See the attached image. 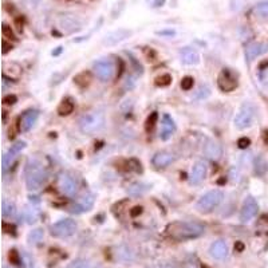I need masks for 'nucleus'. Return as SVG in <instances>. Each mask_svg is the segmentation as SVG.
I'll return each instance as SVG.
<instances>
[{
	"label": "nucleus",
	"instance_id": "0eeeda50",
	"mask_svg": "<svg viewBox=\"0 0 268 268\" xmlns=\"http://www.w3.org/2000/svg\"><path fill=\"white\" fill-rule=\"evenodd\" d=\"M93 68H94L95 75L103 82L110 81L116 74V63L110 58H102L100 61H97Z\"/></svg>",
	"mask_w": 268,
	"mask_h": 268
},
{
	"label": "nucleus",
	"instance_id": "c85d7f7f",
	"mask_svg": "<svg viewBox=\"0 0 268 268\" xmlns=\"http://www.w3.org/2000/svg\"><path fill=\"white\" fill-rule=\"evenodd\" d=\"M15 204L12 201L4 199L3 200V204H1V213H3V217H11V216L15 215Z\"/></svg>",
	"mask_w": 268,
	"mask_h": 268
},
{
	"label": "nucleus",
	"instance_id": "7ed1b4c3",
	"mask_svg": "<svg viewBox=\"0 0 268 268\" xmlns=\"http://www.w3.org/2000/svg\"><path fill=\"white\" fill-rule=\"evenodd\" d=\"M105 122V114L102 111H90L79 120V129L84 134H93L103 129Z\"/></svg>",
	"mask_w": 268,
	"mask_h": 268
},
{
	"label": "nucleus",
	"instance_id": "f704fd0d",
	"mask_svg": "<svg viewBox=\"0 0 268 268\" xmlns=\"http://www.w3.org/2000/svg\"><path fill=\"white\" fill-rule=\"evenodd\" d=\"M259 79H260V82L268 87V66L267 67H262L260 68V71H259Z\"/></svg>",
	"mask_w": 268,
	"mask_h": 268
},
{
	"label": "nucleus",
	"instance_id": "6ab92c4d",
	"mask_svg": "<svg viewBox=\"0 0 268 268\" xmlns=\"http://www.w3.org/2000/svg\"><path fill=\"white\" fill-rule=\"evenodd\" d=\"M174 132H176V124L172 120V117L165 114L163 117V125H161V134H160V138L166 141L170 137L173 136Z\"/></svg>",
	"mask_w": 268,
	"mask_h": 268
},
{
	"label": "nucleus",
	"instance_id": "cd10ccee",
	"mask_svg": "<svg viewBox=\"0 0 268 268\" xmlns=\"http://www.w3.org/2000/svg\"><path fill=\"white\" fill-rule=\"evenodd\" d=\"M74 111V103L70 100H63L61 102V105L58 106L59 116H68Z\"/></svg>",
	"mask_w": 268,
	"mask_h": 268
},
{
	"label": "nucleus",
	"instance_id": "6e6552de",
	"mask_svg": "<svg viewBox=\"0 0 268 268\" xmlns=\"http://www.w3.org/2000/svg\"><path fill=\"white\" fill-rule=\"evenodd\" d=\"M58 186L61 192L63 195L68 196V197H74L78 192V184L77 180L73 174H70L68 172H62L58 176Z\"/></svg>",
	"mask_w": 268,
	"mask_h": 268
},
{
	"label": "nucleus",
	"instance_id": "dca6fc26",
	"mask_svg": "<svg viewBox=\"0 0 268 268\" xmlns=\"http://www.w3.org/2000/svg\"><path fill=\"white\" fill-rule=\"evenodd\" d=\"M38 118H39V111L35 110V109H30V110L24 111L23 116L19 118V129H21V132H28L35 125Z\"/></svg>",
	"mask_w": 268,
	"mask_h": 268
},
{
	"label": "nucleus",
	"instance_id": "37998d69",
	"mask_svg": "<svg viewBox=\"0 0 268 268\" xmlns=\"http://www.w3.org/2000/svg\"><path fill=\"white\" fill-rule=\"evenodd\" d=\"M158 35H174V31L169 30V31H158Z\"/></svg>",
	"mask_w": 268,
	"mask_h": 268
},
{
	"label": "nucleus",
	"instance_id": "5701e85b",
	"mask_svg": "<svg viewBox=\"0 0 268 268\" xmlns=\"http://www.w3.org/2000/svg\"><path fill=\"white\" fill-rule=\"evenodd\" d=\"M21 75V67L18 63H4L3 77L10 79H18Z\"/></svg>",
	"mask_w": 268,
	"mask_h": 268
},
{
	"label": "nucleus",
	"instance_id": "39448f33",
	"mask_svg": "<svg viewBox=\"0 0 268 268\" xmlns=\"http://www.w3.org/2000/svg\"><path fill=\"white\" fill-rule=\"evenodd\" d=\"M224 199V193L219 189L210 190L204 196H201L200 200L197 201V209L203 213H208L217 208L221 204V201Z\"/></svg>",
	"mask_w": 268,
	"mask_h": 268
},
{
	"label": "nucleus",
	"instance_id": "f8f14e48",
	"mask_svg": "<svg viewBox=\"0 0 268 268\" xmlns=\"http://www.w3.org/2000/svg\"><path fill=\"white\" fill-rule=\"evenodd\" d=\"M26 142L24 141H18L15 142L12 146L10 147V150L5 153L4 156H3V160H1V165H3V172H7V169L10 168L11 165L14 164L15 161V158L18 157V154L26 147Z\"/></svg>",
	"mask_w": 268,
	"mask_h": 268
},
{
	"label": "nucleus",
	"instance_id": "f03ea898",
	"mask_svg": "<svg viewBox=\"0 0 268 268\" xmlns=\"http://www.w3.org/2000/svg\"><path fill=\"white\" fill-rule=\"evenodd\" d=\"M47 170L44 169L41 161L30 160L26 168V185L27 189L38 190L42 188L43 184L47 181Z\"/></svg>",
	"mask_w": 268,
	"mask_h": 268
},
{
	"label": "nucleus",
	"instance_id": "423d86ee",
	"mask_svg": "<svg viewBox=\"0 0 268 268\" xmlns=\"http://www.w3.org/2000/svg\"><path fill=\"white\" fill-rule=\"evenodd\" d=\"M77 223L71 219H63V220H59L58 223H55L50 228V233L54 237H58V239H66V237L73 236L74 233L77 232Z\"/></svg>",
	"mask_w": 268,
	"mask_h": 268
},
{
	"label": "nucleus",
	"instance_id": "4be33fe9",
	"mask_svg": "<svg viewBox=\"0 0 268 268\" xmlns=\"http://www.w3.org/2000/svg\"><path fill=\"white\" fill-rule=\"evenodd\" d=\"M174 161V156L169 152H158L152 158V164L156 168H166Z\"/></svg>",
	"mask_w": 268,
	"mask_h": 268
},
{
	"label": "nucleus",
	"instance_id": "e433bc0d",
	"mask_svg": "<svg viewBox=\"0 0 268 268\" xmlns=\"http://www.w3.org/2000/svg\"><path fill=\"white\" fill-rule=\"evenodd\" d=\"M210 94V89L208 87V86H201L200 89H199V93H197V98H200V100H203V98H206L208 95Z\"/></svg>",
	"mask_w": 268,
	"mask_h": 268
},
{
	"label": "nucleus",
	"instance_id": "412c9836",
	"mask_svg": "<svg viewBox=\"0 0 268 268\" xmlns=\"http://www.w3.org/2000/svg\"><path fill=\"white\" fill-rule=\"evenodd\" d=\"M180 58L185 64H197L200 62V54L192 47H183L180 50Z\"/></svg>",
	"mask_w": 268,
	"mask_h": 268
},
{
	"label": "nucleus",
	"instance_id": "58836bf2",
	"mask_svg": "<svg viewBox=\"0 0 268 268\" xmlns=\"http://www.w3.org/2000/svg\"><path fill=\"white\" fill-rule=\"evenodd\" d=\"M249 144H251V141H249V138H247V137H243V138H240L237 141V145H239L240 149H246V147L249 146Z\"/></svg>",
	"mask_w": 268,
	"mask_h": 268
},
{
	"label": "nucleus",
	"instance_id": "a878e982",
	"mask_svg": "<svg viewBox=\"0 0 268 268\" xmlns=\"http://www.w3.org/2000/svg\"><path fill=\"white\" fill-rule=\"evenodd\" d=\"M255 15L258 16L262 21H268V0L260 1L259 4L255 7Z\"/></svg>",
	"mask_w": 268,
	"mask_h": 268
},
{
	"label": "nucleus",
	"instance_id": "72a5a7b5",
	"mask_svg": "<svg viewBox=\"0 0 268 268\" xmlns=\"http://www.w3.org/2000/svg\"><path fill=\"white\" fill-rule=\"evenodd\" d=\"M68 268H93V266L83 259H78V260H74L73 263L68 266Z\"/></svg>",
	"mask_w": 268,
	"mask_h": 268
},
{
	"label": "nucleus",
	"instance_id": "2f4dec72",
	"mask_svg": "<svg viewBox=\"0 0 268 268\" xmlns=\"http://www.w3.org/2000/svg\"><path fill=\"white\" fill-rule=\"evenodd\" d=\"M21 263L23 264L24 268H35V262L30 253H27L26 251H23L21 253Z\"/></svg>",
	"mask_w": 268,
	"mask_h": 268
},
{
	"label": "nucleus",
	"instance_id": "79ce46f5",
	"mask_svg": "<svg viewBox=\"0 0 268 268\" xmlns=\"http://www.w3.org/2000/svg\"><path fill=\"white\" fill-rule=\"evenodd\" d=\"M134 210H132L130 213H132V216H137V215H140L142 212V208L141 206H136V208H133Z\"/></svg>",
	"mask_w": 268,
	"mask_h": 268
},
{
	"label": "nucleus",
	"instance_id": "b1692460",
	"mask_svg": "<svg viewBox=\"0 0 268 268\" xmlns=\"http://www.w3.org/2000/svg\"><path fill=\"white\" fill-rule=\"evenodd\" d=\"M23 217L27 224H34V223H37L38 217H39V210L34 205H28L23 210Z\"/></svg>",
	"mask_w": 268,
	"mask_h": 268
},
{
	"label": "nucleus",
	"instance_id": "c03bdc74",
	"mask_svg": "<svg viewBox=\"0 0 268 268\" xmlns=\"http://www.w3.org/2000/svg\"><path fill=\"white\" fill-rule=\"evenodd\" d=\"M165 3V0H154V3H153V5L154 7H161V5Z\"/></svg>",
	"mask_w": 268,
	"mask_h": 268
},
{
	"label": "nucleus",
	"instance_id": "7c9ffc66",
	"mask_svg": "<svg viewBox=\"0 0 268 268\" xmlns=\"http://www.w3.org/2000/svg\"><path fill=\"white\" fill-rule=\"evenodd\" d=\"M157 120H158V114L156 113V111H153L152 114L147 117L146 122H145V130H146V133H150L154 130L156 124H157Z\"/></svg>",
	"mask_w": 268,
	"mask_h": 268
},
{
	"label": "nucleus",
	"instance_id": "ea45409f",
	"mask_svg": "<svg viewBox=\"0 0 268 268\" xmlns=\"http://www.w3.org/2000/svg\"><path fill=\"white\" fill-rule=\"evenodd\" d=\"M16 101H18V98H16L15 95H7V97L3 98V103H5V105H14Z\"/></svg>",
	"mask_w": 268,
	"mask_h": 268
},
{
	"label": "nucleus",
	"instance_id": "f3484780",
	"mask_svg": "<svg viewBox=\"0 0 268 268\" xmlns=\"http://www.w3.org/2000/svg\"><path fill=\"white\" fill-rule=\"evenodd\" d=\"M206 172H208V165H206V163L203 161V160L196 161L193 168H192V172H190V183L195 185H199L205 179Z\"/></svg>",
	"mask_w": 268,
	"mask_h": 268
},
{
	"label": "nucleus",
	"instance_id": "a211bd4d",
	"mask_svg": "<svg viewBox=\"0 0 268 268\" xmlns=\"http://www.w3.org/2000/svg\"><path fill=\"white\" fill-rule=\"evenodd\" d=\"M205 157L209 158L212 161H219L223 156V147L215 140H208L204 145Z\"/></svg>",
	"mask_w": 268,
	"mask_h": 268
},
{
	"label": "nucleus",
	"instance_id": "9b49d317",
	"mask_svg": "<svg viewBox=\"0 0 268 268\" xmlns=\"http://www.w3.org/2000/svg\"><path fill=\"white\" fill-rule=\"evenodd\" d=\"M258 210L259 205L256 200L253 199L252 196H248L247 199L244 200V203H243L242 210H240V220H242V223H248V221L252 220L253 217L258 215Z\"/></svg>",
	"mask_w": 268,
	"mask_h": 268
},
{
	"label": "nucleus",
	"instance_id": "473e14b6",
	"mask_svg": "<svg viewBox=\"0 0 268 268\" xmlns=\"http://www.w3.org/2000/svg\"><path fill=\"white\" fill-rule=\"evenodd\" d=\"M172 83V77L169 75V74H163L161 77H158L156 79V84L160 86V87H166L169 84Z\"/></svg>",
	"mask_w": 268,
	"mask_h": 268
},
{
	"label": "nucleus",
	"instance_id": "f257e3e1",
	"mask_svg": "<svg viewBox=\"0 0 268 268\" xmlns=\"http://www.w3.org/2000/svg\"><path fill=\"white\" fill-rule=\"evenodd\" d=\"M168 235L176 242L193 240L204 235L205 227L197 221H176L168 226Z\"/></svg>",
	"mask_w": 268,
	"mask_h": 268
},
{
	"label": "nucleus",
	"instance_id": "ddd939ff",
	"mask_svg": "<svg viewBox=\"0 0 268 268\" xmlns=\"http://www.w3.org/2000/svg\"><path fill=\"white\" fill-rule=\"evenodd\" d=\"M268 53V43L267 42H253L249 43L246 47V59L247 62H252L253 59L258 57H262Z\"/></svg>",
	"mask_w": 268,
	"mask_h": 268
},
{
	"label": "nucleus",
	"instance_id": "bb28decb",
	"mask_svg": "<svg viewBox=\"0 0 268 268\" xmlns=\"http://www.w3.org/2000/svg\"><path fill=\"white\" fill-rule=\"evenodd\" d=\"M117 258L122 260V262H130V260L134 259V252H133L130 248L126 247V246H122L117 251Z\"/></svg>",
	"mask_w": 268,
	"mask_h": 268
},
{
	"label": "nucleus",
	"instance_id": "aec40b11",
	"mask_svg": "<svg viewBox=\"0 0 268 268\" xmlns=\"http://www.w3.org/2000/svg\"><path fill=\"white\" fill-rule=\"evenodd\" d=\"M210 256L217 260H223L228 256V246L224 240H217L209 248Z\"/></svg>",
	"mask_w": 268,
	"mask_h": 268
},
{
	"label": "nucleus",
	"instance_id": "2eb2a0df",
	"mask_svg": "<svg viewBox=\"0 0 268 268\" xmlns=\"http://www.w3.org/2000/svg\"><path fill=\"white\" fill-rule=\"evenodd\" d=\"M95 203V196L93 193H87V195L82 196L75 204L71 206V212L73 213H77V215H81V213H84V212H89L93 205Z\"/></svg>",
	"mask_w": 268,
	"mask_h": 268
},
{
	"label": "nucleus",
	"instance_id": "1a4fd4ad",
	"mask_svg": "<svg viewBox=\"0 0 268 268\" xmlns=\"http://www.w3.org/2000/svg\"><path fill=\"white\" fill-rule=\"evenodd\" d=\"M217 86L221 91H233L237 87V79L236 77L231 73V70L224 68L220 74H219V78H217Z\"/></svg>",
	"mask_w": 268,
	"mask_h": 268
},
{
	"label": "nucleus",
	"instance_id": "393cba45",
	"mask_svg": "<svg viewBox=\"0 0 268 268\" xmlns=\"http://www.w3.org/2000/svg\"><path fill=\"white\" fill-rule=\"evenodd\" d=\"M149 188L150 186L147 184H144V183H134V184H132L127 188V193L130 196L137 197V196H142L144 193H146Z\"/></svg>",
	"mask_w": 268,
	"mask_h": 268
},
{
	"label": "nucleus",
	"instance_id": "4468645a",
	"mask_svg": "<svg viewBox=\"0 0 268 268\" xmlns=\"http://www.w3.org/2000/svg\"><path fill=\"white\" fill-rule=\"evenodd\" d=\"M132 35V31L130 30H126V28H120V30H116V31L109 32L105 38L102 43L105 46H116L118 43H121L122 41H125L127 38Z\"/></svg>",
	"mask_w": 268,
	"mask_h": 268
},
{
	"label": "nucleus",
	"instance_id": "a19ab883",
	"mask_svg": "<svg viewBox=\"0 0 268 268\" xmlns=\"http://www.w3.org/2000/svg\"><path fill=\"white\" fill-rule=\"evenodd\" d=\"M10 50H12V46H8L5 41H3V54H7Z\"/></svg>",
	"mask_w": 268,
	"mask_h": 268
},
{
	"label": "nucleus",
	"instance_id": "9d476101",
	"mask_svg": "<svg viewBox=\"0 0 268 268\" xmlns=\"http://www.w3.org/2000/svg\"><path fill=\"white\" fill-rule=\"evenodd\" d=\"M59 27L66 34H73V32L79 31L82 28V21L73 14H64L59 18Z\"/></svg>",
	"mask_w": 268,
	"mask_h": 268
},
{
	"label": "nucleus",
	"instance_id": "c756f323",
	"mask_svg": "<svg viewBox=\"0 0 268 268\" xmlns=\"http://www.w3.org/2000/svg\"><path fill=\"white\" fill-rule=\"evenodd\" d=\"M43 236H44L43 229H41V228L34 229V231L28 235V243H30L31 246H38V244L43 240Z\"/></svg>",
	"mask_w": 268,
	"mask_h": 268
},
{
	"label": "nucleus",
	"instance_id": "20e7f679",
	"mask_svg": "<svg viewBox=\"0 0 268 268\" xmlns=\"http://www.w3.org/2000/svg\"><path fill=\"white\" fill-rule=\"evenodd\" d=\"M255 114H256L255 106L249 102H244L240 107V110L237 111L235 120H233L235 127L239 130H244V129L249 127L255 120Z\"/></svg>",
	"mask_w": 268,
	"mask_h": 268
},
{
	"label": "nucleus",
	"instance_id": "4c0bfd02",
	"mask_svg": "<svg viewBox=\"0 0 268 268\" xmlns=\"http://www.w3.org/2000/svg\"><path fill=\"white\" fill-rule=\"evenodd\" d=\"M1 32H3V35H4V38H8V39H15V35H14V32H12V30H11V27H8L7 24H3V27H1Z\"/></svg>",
	"mask_w": 268,
	"mask_h": 268
},
{
	"label": "nucleus",
	"instance_id": "c9c22d12",
	"mask_svg": "<svg viewBox=\"0 0 268 268\" xmlns=\"http://www.w3.org/2000/svg\"><path fill=\"white\" fill-rule=\"evenodd\" d=\"M193 83H195V81H193V78L192 77H185L183 81H181V87H183V90H190L192 87H193Z\"/></svg>",
	"mask_w": 268,
	"mask_h": 268
}]
</instances>
